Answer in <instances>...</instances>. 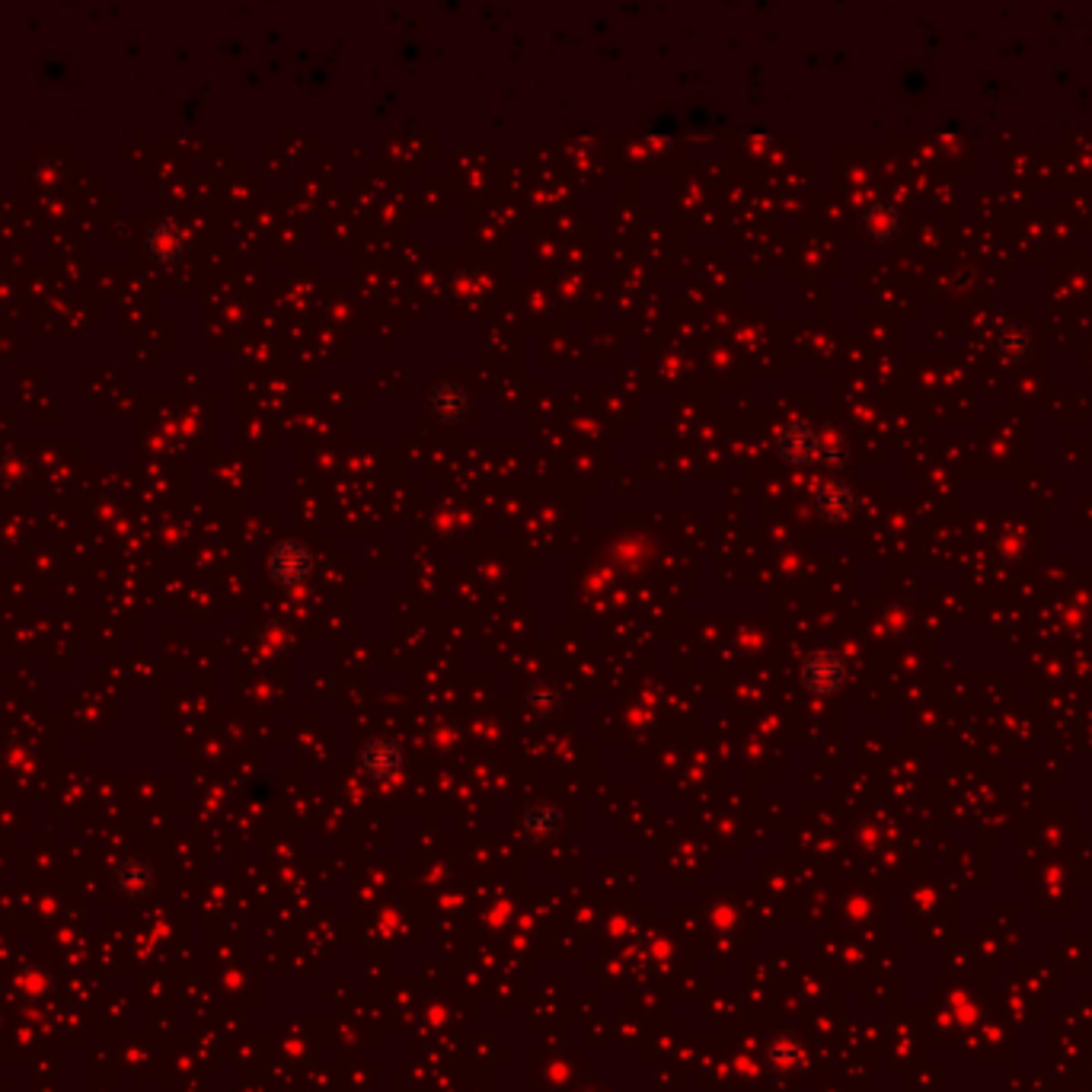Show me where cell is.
I'll return each instance as SVG.
<instances>
[{"label": "cell", "instance_id": "9c48e42d", "mask_svg": "<svg viewBox=\"0 0 1092 1092\" xmlns=\"http://www.w3.org/2000/svg\"><path fill=\"white\" fill-rule=\"evenodd\" d=\"M1029 352V343H1026V335L1023 332H1006L1003 338H1000V355L1006 358V361H1015V358H1023Z\"/></svg>", "mask_w": 1092, "mask_h": 1092}, {"label": "cell", "instance_id": "6da1fadb", "mask_svg": "<svg viewBox=\"0 0 1092 1092\" xmlns=\"http://www.w3.org/2000/svg\"><path fill=\"white\" fill-rule=\"evenodd\" d=\"M847 661L834 649H811L799 665V684L815 697H834L847 684Z\"/></svg>", "mask_w": 1092, "mask_h": 1092}, {"label": "cell", "instance_id": "7a4b0ae2", "mask_svg": "<svg viewBox=\"0 0 1092 1092\" xmlns=\"http://www.w3.org/2000/svg\"><path fill=\"white\" fill-rule=\"evenodd\" d=\"M776 454L789 467H811L824 458V438L805 419L783 422L776 429Z\"/></svg>", "mask_w": 1092, "mask_h": 1092}, {"label": "cell", "instance_id": "5b68a950", "mask_svg": "<svg viewBox=\"0 0 1092 1092\" xmlns=\"http://www.w3.org/2000/svg\"><path fill=\"white\" fill-rule=\"evenodd\" d=\"M425 409L429 416L441 425H458L464 422V416L470 412V393L454 384V381H441L429 390V400H425Z\"/></svg>", "mask_w": 1092, "mask_h": 1092}, {"label": "cell", "instance_id": "277c9868", "mask_svg": "<svg viewBox=\"0 0 1092 1092\" xmlns=\"http://www.w3.org/2000/svg\"><path fill=\"white\" fill-rule=\"evenodd\" d=\"M361 770L378 779V783H393L406 773V750L393 738H371L361 750Z\"/></svg>", "mask_w": 1092, "mask_h": 1092}, {"label": "cell", "instance_id": "8992f818", "mask_svg": "<svg viewBox=\"0 0 1092 1092\" xmlns=\"http://www.w3.org/2000/svg\"><path fill=\"white\" fill-rule=\"evenodd\" d=\"M815 511L824 518V521H847L856 514V493L853 485L844 482V479H827L815 489Z\"/></svg>", "mask_w": 1092, "mask_h": 1092}, {"label": "cell", "instance_id": "3957f363", "mask_svg": "<svg viewBox=\"0 0 1092 1092\" xmlns=\"http://www.w3.org/2000/svg\"><path fill=\"white\" fill-rule=\"evenodd\" d=\"M314 569H317L314 553L297 540H285L269 553V572L278 585H288V588L307 585Z\"/></svg>", "mask_w": 1092, "mask_h": 1092}, {"label": "cell", "instance_id": "ba28073f", "mask_svg": "<svg viewBox=\"0 0 1092 1092\" xmlns=\"http://www.w3.org/2000/svg\"><path fill=\"white\" fill-rule=\"evenodd\" d=\"M556 827H559V811H556L553 805L537 802V805H531V808L524 811V831H527V834L550 837Z\"/></svg>", "mask_w": 1092, "mask_h": 1092}, {"label": "cell", "instance_id": "52a82bcc", "mask_svg": "<svg viewBox=\"0 0 1092 1092\" xmlns=\"http://www.w3.org/2000/svg\"><path fill=\"white\" fill-rule=\"evenodd\" d=\"M559 709V693L553 690V687H547V684H537V687H531V690H527V697H524V712L527 715H531V719L534 722H543V719H550V715Z\"/></svg>", "mask_w": 1092, "mask_h": 1092}]
</instances>
